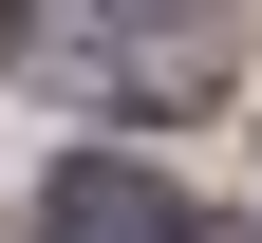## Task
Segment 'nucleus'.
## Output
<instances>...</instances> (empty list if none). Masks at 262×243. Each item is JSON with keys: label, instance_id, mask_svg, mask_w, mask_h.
<instances>
[{"label": "nucleus", "instance_id": "obj_1", "mask_svg": "<svg viewBox=\"0 0 262 243\" xmlns=\"http://www.w3.org/2000/svg\"><path fill=\"white\" fill-rule=\"evenodd\" d=\"M38 225H56V243H187V187H169V168H113V150H75V168L38 187Z\"/></svg>", "mask_w": 262, "mask_h": 243}, {"label": "nucleus", "instance_id": "obj_2", "mask_svg": "<svg viewBox=\"0 0 262 243\" xmlns=\"http://www.w3.org/2000/svg\"><path fill=\"white\" fill-rule=\"evenodd\" d=\"M94 19H169V38H187V0H94Z\"/></svg>", "mask_w": 262, "mask_h": 243}, {"label": "nucleus", "instance_id": "obj_3", "mask_svg": "<svg viewBox=\"0 0 262 243\" xmlns=\"http://www.w3.org/2000/svg\"><path fill=\"white\" fill-rule=\"evenodd\" d=\"M0 38H19V0H0Z\"/></svg>", "mask_w": 262, "mask_h": 243}]
</instances>
